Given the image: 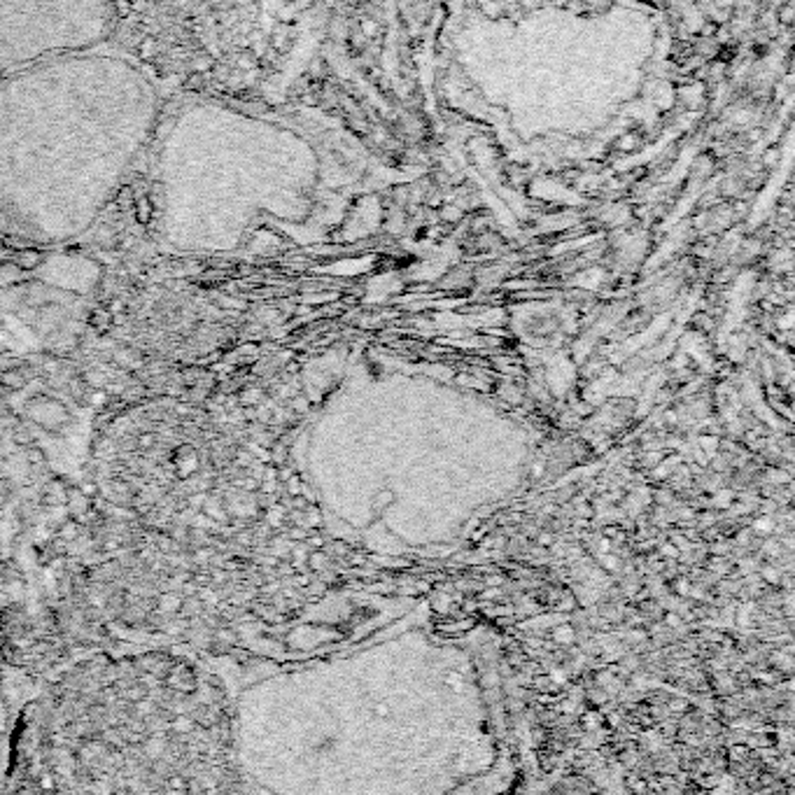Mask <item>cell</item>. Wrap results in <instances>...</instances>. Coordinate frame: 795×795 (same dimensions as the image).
Returning a JSON list of instances; mask_svg holds the SVG:
<instances>
[{
	"instance_id": "3957f363",
	"label": "cell",
	"mask_w": 795,
	"mask_h": 795,
	"mask_svg": "<svg viewBox=\"0 0 795 795\" xmlns=\"http://www.w3.org/2000/svg\"><path fill=\"white\" fill-rule=\"evenodd\" d=\"M38 262H40V255L35 250H26V252H21V255H19V264H21V266H26V268H33Z\"/></svg>"
},
{
	"instance_id": "277c9868",
	"label": "cell",
	"mask_w": 795,
	"mask_h": 795,
	"mask_svg": "<svg viewBox=\"0 0 795 795\" xmlns=\"http://www.w3.org/2000/svg\"><path fill=\"white\" fill-rule=\"evenodd\" d=\"M448 683H450L452 688H455V691H462V679H459L457 674H450V676H448Z\"/></svg>"
},
{
	"instance_id": "5b68a950",
	"label": "cell",
	"mask_w": 795,
	"mask_h": 795,
	"mask_svg": "<svg viewBox=\"0 0 795 795\" xmlns=\"http://www.w3.org/2000/svg\"><path fill=\"white\" fill-rule=\"evenodd\" d=\"M583 721H586V728H597V716H586Z\"/></svg>"
},
{
	"instance_id": "7a4b0ae2",
	"label": "cell",
	"mask_w": 795,
	"mask_h": 795,
	"mask_svg": "<svg viewBox=\"0 0 795 795\" xmlns=\"http://www.w3.org/2000/svg\"><path fill=\"white\" fill-rule=\"evenodd\" d=\"M115 12L119 19H126V16L133 14V3L131 0H115Z\"/></svg>"
},
{
	"instance_id": "6da1fadb",
	"label": "cell",
	"mask_w": 795,
	"mask_h": 795,
	"mask_svg": "<svg viewBox=\"0 0 795 795\" xmlns=\"http://www.w3.org/2000/svg\"><path fill=\"white\" fill-rule=\"evenodd\" d=\"M133 215L138 220V224H150L152 222V198L150 196H140L138 201L133 203Z\"/></svg>"
},
{
	"instance_id": "8992f818",
	"label": "cell",
	"mask_w": 795,
	"mask_h": 795,
	"mask_svg": "<svg viewBox=\"0 0 795 795\" xmlns=\"http://www.w3.org/2000/svg\"><path fill=\"white\" fill-rule=\"evenodd\" d=\"M378 714H380V716H385V714H387V706H382V704H380V706H378Z\"/></svg>"
}]
</instances>
